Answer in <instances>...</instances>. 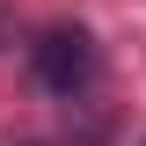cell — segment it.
I'll list each match as a JSON object with an SVG mask.
<instances>
[{"label": "cell", "instance_id": "6da1fadb", "mask_svg": "<svg viewBox=\"0 0 146 146\" xmlns=\"http://www.w3.org/2000/svg\"><path fill=\"white\" fill-rule=\"evenodd\" d=\"M36 80L58 88V95L88 88V80H95V44H88V29H44V36H36Z\"/></svg>", "mask_w": 146, "mask_h": 146}]
</instances>
